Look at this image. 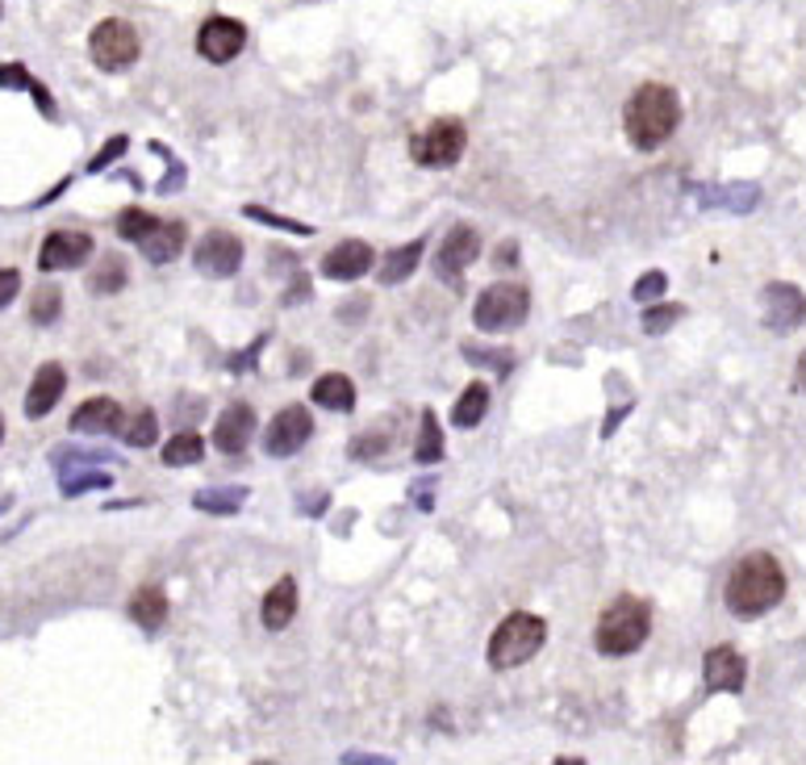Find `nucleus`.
Segmentation results:
<instances>
[{
    "label": "nucleus",
    "mask_w": 806,
    "mask_h": 765,
    "mask_svg": "<svg viewBox=\"0 0 806 765\" xmlns=\"http://www.w3.org/2000/svg\"><path fill=\"white\" fill-rule=\"evenodd\" d=\"M781 599H785V569L778 565L773 552H748L723 586L727 611L740 619H756V615L773 611Z\"/></svg>",
    "instance_id": "f257e3e1"
},
{
    "label": "nucleus",
    "mask_w": 806,
    "mask_h": 765,
    "mask_svg": "<svg viewBox=\"0 0 806 765\" xmlns=\"http://www.w3.org/2000/svg\"><path fill=\"white\" fill-rule=\"evenodd\" d=\"M677 126H681V97L669 84H644L622 110V130L640 151H656L665 138H672Z\"/></svg>",
    "instance_id": "f03ea898"
},
{
    "label": "nucleus",
    "mask_w": 806,
    "mask_h": 765,
    "mask_svg": "<svg viewBox=\"0 0 806 765\" xmlns=\"http://www.w3.org/2000/svg\"><path fill=\"white\" fill-rule=\"evenodd\" d=\"M647 631H652V606L635 594H618L602 611V619L593 628V644L602 656H631L635 649H644Z\"/></svg>",
    "instance_id": "7ed1b4c3"
},
{
    "label": "nucleus",
    "mask_w": 806,
    "mask_h": 765,
    "mask_svg": "<svg viewBox=\"0 0 806 765\" xmlns=\"http://www.w3.org/2000/svg\"><path fill=\"white\" fill-rule=\"evenodd\" d=\"M543 640H547V624L539 615L511 611L498 624V631L489 636V665L493 669H518V665H527L543 649Z\"/></svg>",
    "instance_id": "20e7f679"
},
{
    "label": "nucleus",
    "mask_w": 806,
    "mask_h": 765,
    "mask_svg": "<svg viewBox=\"0 0 806 765\" xmlns=\"http://www.w3.org/2000/svg\"><path fill=\"white\" fill-rule=\"evenodd\" d=\"M527 310H531V289L527 285H514V280H498V285H489L481 298H477L473 323L481 330H489V335H498V330L522 327Z\"/></svg>",
    "instance_id": "39448f33"
},
{
    "label": "nucleus",
    "mask_w": 806,
    "mask_h": 765,
    "mask_svg": "<svg viewBox=\"0 0 806 765\" xmlns=\"http://www.w3.org/2000/svg\"><path fill=\"white\" fill-rule=\"evenodd\" d=\"M138 51H142V42H138L135 26L122 22V17H109V22H101V26L88 34V55H92V63L101 72H126V67H135Z\"/></svg>",
    "instance_id": "423d86ee"
},
{
    "label": "nucleus",
    "mask_w": 806,
    "mask_h": 765,
    "mask_svg": "<svg viewBox=\"0 0 806 765\" xmlns=\"http://www.w3.org/2000/svg\"><path fill=\"white\" fill-rule=\"evenodd\" d=\"M464 147H468V130H464V122H456V117H439V122H430L427 130L410 142L414 164H423V167L459 164Z\"/></svg>",
    "instance_id": "0eeeda50"
},
{
    "label": "nucleus",
    "mask_w": 806,
    "mask_h": 765,
    "mask_svg": "<svg viewBox=\"0 0 806 765\" xmlns=\"http://www.w3.org/2000/svg\"><path fill=\"white\" fill-rule=\"evenodd\" d=\"M192 264H197V273L226 280V276H235L242 268V239L230 235V230H210L192 251Z\"/></svg>",
    "instance_id": "6e6552de"
},
{
    "label": "nucleus",
    "mask_w": 806,
    "mask_h": 765,
    "mask_svg": "<svg viewBox=\"0 0 806 765\" xmlns=\"http://www.w3.org/2000/svg\"><path fill=\"white\" fill-rule=\"evenodd\" d=\"M477 251H481V235L473 230V226H452L448 230V239H443V247L435 251V273L443 276L452 289H459V280H464V268L477 260Z\"/></svg>",
    "instance_id": "1a4fd4ad"
},
{
    "label": "nucleus",
    "mask_w": 806,
    "mask_h": 765,
    "mask_svg": "<svg viewBox=\"0 0 806 765\" xmlns=\"http://www.w3.org/2000/svg\"><path fill=\"white\" fill-rule=\"evenodd\" d=\"M310 436H314V418H310V411H305V406H285V411L268 423V431H264V452H268V456H293L297 448H305V439Z\"/></svg>",
    "instance_id": "9d476101"
},
{
    "label": "nucleus",
    "mask_w": 806,
    "mask_h": 765,
    "mask_svg": "<svg viewBox=\"0 0 806 765\" xmlns=\"http://www.w3.org/2000/svg\"><path fill=\"white\" fill-rule=\"evenodd\" d=\"M92 255V239L84 230H51L42 239V251H38V268L42 273H67V268H80Z\"/></svg>",
    "instance_id": "9b49d317"
},
{
    "label": "nucleus",
    "mask_w": 806,
    "mask_h": 765,
    "mask_svg": "<svg viewBox=\"0 0 806 765\" xmlns=\"http://www.w3.org/2000/svg\"><path fill=\"white\" fill-rule=\"evenodd\" d=\"M247 47V26L235 22V17H210L201 34H197V51L210 59V63H230Z\"/></svg>",
    "instance_id": "f8f14e48"
},
{
    "label": "nucleus",
    "mask_w": 806,
    "mask_h": 765,
    "mask_svg": "<svg viewBox=\"0 0 806 765\" xmlns=\"http://www.w3.org/2000/svg\"><path fill=\"white\" fill-rule=\"evenodd\" d=\"M702 678H706L710 690H727V694H735V690H744L748 661L735 653L731 644H715V649L706 653V661H702Z\"/></svg>",
    "instance_id": "ddd939ff"
},
{
    "label": "nucleus",
    "mask_w": 806,
    "mask_h": 765,
    "mask_svg": "<svg viewBox=\"0 0 806 765\" xmlns=\"http://www.w3.org/2000/svg\"><path fill=\"white\" fill-rule=\"evenodd\" d=\"M251 436H255V411H251L247 402H235V406H226V411L217 414V423H214L217 452L239 456V452H247Z\"/></svg>",
    "instance_id": "4468645a"
},
{
    "label": "nucleus",
    "mask_w": 806,
    "mask_h": 765,
    "mask_svg": "<svg viewBox=\"0 0 806 765\" xmlns=\"http://www.w3.org/2000/svg\"><path fill=\"white\" fill-rule=\"evenodd\" d=\"M63 389H67V373H63V364H42L38 373H34V381H29V393H26V418H47V414L59 406V398H63Z\"/></svg>",
    "instance_id": "2eb2a0df"
},
{
    "label": "nucleus",
    "mask_w": 806,
    "mask_h": 765,
    "mask_svg": "<svg viewBox=\"0 0 806 765\" xmlns=\"http://www.w3.org/2000/svg\"><path fill=\"white\" fill-rule=\"evenodd\" d=\"M122 418L126 414H122V406L113 398H88L72 414V431H80V436H113V431L126 427Z\"/></svg>",
    "instance_id": "dca6fc26"
},
{
    "label": "nucleus",
    "mask_w": 806,
    "mask_h": 765,
    "mask_svg": "<svg viewBox=\"0 0 806 765\" xmlns=\"http://www.w3.org/2000/svg\"><path fill=\"white\" fill-rule=\"evenodd\" d=\"M368 268H373V247L364 239H343L339 247H330L323 260V273L330 280H360Z\"/></svg>",
    "instance_id": "f3484780"
},
{
    "label": "nucleus",
    "mask_w": 806,
    "mask_h": 765,
    "mask_svg": "<svg viewBox=\"0 0 806 765\" xmlns=\"http://www.w3.org/2000/svg\"><path fill=\"white\" fill-rule=\"evenodd\" d=\"M765 310H769V327L773 330H794V327H803V318H806V298L794 285L773 280V285L765 289Z\"/></svg>",
    "instance_id": "a211bd4d"
},
{
    "label": "nucleus",
    "mask_w": 806,
    "mask_h": 765,
    "mask_svg": "<svg viewBox=\"0 0 806 765\" xmlns=\"http://www.w3.org/2000/svg\"><path fill=\"white\" fill-rule=\"evenodd\" d=\"M260 619L268 631H285L297 619V577H280L264 594V606H260Z\"/></svg>",
    "instance_id": "6ab92c4d"
},
{
    "label": "nucleus",
    "mask_w": 806,
    "mask_h": 765,
    "mask_svg": "<svg viewBox=\"0 0 806 765\" xmlns=\"http://www.w3.org/2000/svg\"><path fill=\"white\" fill-rule=\"evenodd\" d=\"M185 239H189V230H185V222H155V230L142 239V255L151 260V264H172L180 251H185Z\"/></svg>",
    "instance_id": "aec40b11"
},
{
    "label": "nucleus",
    "mask_w": 806,
    "mask_h": 765,
    "mask_svg": "<svg viewBox=\"0 0 806 765\" xmlns=\"http://www.w3.org/2000/svg\"><path fill=\"white\" fill-rule=\"evenodd\" d=\"M310 398H314L323 411L348 414L351 406H355V385H351L348 373H326V377H318V381H314Z\"/></svg>",
    "instance_id": "412c9836"
},
{
    "label": "nucleus",
    "mask_w": 806,
    "mask_h": 765,
    "mask_svg": "<svg viewBox=\"0 0 806 765\" xmlns=\"http://www.w3.org/2000/svg\"><path fill=\"white\" fill-rule=\"evenodd\" d=\"M423 251H427V239H414V243H405V247H393V251L385 255V264H380V285H402V280H410L414 268L423 264Z\"/></svg>",
    "instance_id": "4be33fe9"
},
{
    "label": "nucleus",
    "mask_w": 806,
    "mask_h": 765,
    "mask_svg": "<svg viewBox=\"0 0 806 765\" xmlns=\"http://www.w3.org/2000/svg\"><path fill=\"white\" fill-rule=\"evenodd\" d=\"M130 619L147 631L163 628V619H167V594H163V586H138V594L130 599Z\"/></svg>",
    "instance_id": "5701e85b"
},
{
    "label": "nucleus",
    "mask_w": 806,
    "mask_h": 765,
    "mask_svg": "<svg viewBox=\"0 0 806 765\" xmlns=\"http://www.w3.org/2000/svg\"><path fill=\"white\" fill-rule=\"evenodd\" d=\"M484 411H489V385H468L464 393L456 398V411H452V423H456L459 431H468V427H477L484 418Z\"/></svg>",
    "instance_id": "b1692460"
},
{
    "label": "nucleus",
    "mask_w": 806,
    "mask_h": 765,
    "mask_svg": "<svg viewBox=\"0 0 806 765\" xmlns=\"http://www.w3.org/2000/svg\"><path fill=\"white\" fill-rule=\"evenodd\" d=\"M163 465L167 468H185V465H197L201 456H205V439L197 436V431H180V436H172L167 443H163Z\"/></svg>",
    "instance_id": "393cba45"
},
{
    "label": "nucleus",
    "mask_w": 806,
    "mask_h": 765,
    "mask_svg": "<svg viewBox=\"0 0 806 765\" xmlns=\"http://www.w3.org/2000/svg\"><path fill=\"white\" fill-rule=\"evenodd\" d=\"M414 456H418V465H435V461L443 456V427H439V414H435V411L423 414V427H418Z\"/></svg>",
    "instance_id": "a878e982"
},
{
    "label": "nucleus",
    "mask_w": 806,
    "mask_h": 765,
    "mask_svg": "<svg viewBox=\"0 0 806 765\" xmlns=\"http://www.w3.org/2000/svg\"><path fill=\"white\" fill-rule=\"evenodd\" d=\"M126 285V264H122V255H105L101 264H97V273L88 276V289L92 293H117Z\"/></svg>",
    "instance_id": "bb28decb"
},
{
    "label": "nucleus",
    "mask_w": 806,
    "mask_h": 765,
    "mask_svg": "<svg viewBox=\"0 0 806 765\" xmlns=\"http://www.w3.org/2000/svg\"><path fill=\"white\" fill-rule=\"evenodd\" d=\"M122 439L130 443V448H151L155 439H160V418H155V411H138L126 427H122Z\"/></svg>",
    "instance_id": "cd10ccee"
},
{
    "label": "nucleus",
    "mask_w": 806,
    "mask_h": 765,
    "mask_svg": "<svg viewBox=\"0 0 806 765\" xmlns=\"http://www.w3.org/2000/svg\"><path fill=\"white\" fill-rule=\"evenodd\" d=\"M242 498H247L242 490H201L192 493V506L197 511H214V515H235L242 506Z\"/></svg>",
    "instance_id": "c85d7f7f"
},
{
    "label": "nucleus",
    "mask_w": 806,
    "mask_h": 765,
    "mask_svg": "<svg viewBox=\"0 0 806 765\" xmlns=\"http://www.w3.org/2000/svg\"><path fill=\"white\" fill-rule=\"evenodd\" d=\"M59 310H63V293H59L54 285H42V289L34 293V301H29V318H34L38 327L54 323V318H59Z\"/></svg>",
    "instance_id": "c756f323"
},
{
    "label": "nucleus",
    "mask_w": 806,
    "mask_h": 765,
    "mask_svg": "<svg viewBox=\"0 0 806 765\" xmlns=\"http://www.w3.org/2000/svg\"><path fill=\"white\" fill-rule=\"evenodd\" d=\"M155 222L160 218H151L147 210H126V214L117 218V235H122L126 243H142V239L155 230Z\"/></svg>",
    "instance_id": "7c9ffc66"
},
{
    "label": "nucleus",
    "mask_w": 806,
    "mask_h": 765,
    "mask_svg": "<svg viewBox=\"0 0 806 765\" xmlns=\"http://www.w3.org/2000/svg\"><path fill=\"white\" fill-rule=\"evenodd\" d=\"M105 486H113L109 473H67L63 477V498H80L88 490H105Z\"/></svg>",
    "instance_id": "2f4dec72"
},
{
    "label": "nucleus",
    "mask_w": 806,
    "mask_h": 765,
    "mask_svg": "<svg viewBox=\"0 0 806 765\" xmlns=\"http://www.w3.org/2000/svg\"><path fill=\"white\" fill-rule=\"evenodd\" d=\"M247 218L264 222V226H276V230H289V235H314V226H305V222H293V218H280V214H272V210H260V205H247L242 210Z\"/></svg>",
    "instance_id": "473e14b6"
},
{
    "label": "nucleus",
    "mask_w": 806,
    "mask_h": 765,
    "mask_svg": "<svg viewBox=\"0 0 806 765\" xmlns=\"http://www.w3.org/2000/svg\"><path fill=\"white\" fill-rule=\"evenodd\" d=\"M681 314H685V305H652L644 314V330L647 335H660V330H669Z\"/></svg>",
    "instance_id": "72a5a7b5"
},
{
    "label": "nucleus",
    "mask_w": 806,
    "mask_h": 765,
    "mask_svg": "<svg viewBox=\"0 0 806 765\" xmlns=\"http://www.w3.org/2000/svg\"><path fill=\"white\" fill-rule=\"evenodd\" d=\"M126 147H130V138H126V135H113L105 147H101V151H97V155L88 160V172H105L113 160H122V155H126Z\"/></svg>",
    "instance_id": "f704fd0d"
},
{
    "label": "nucleus",
    "mask_w": 806,
    "mask_h": 765,
    "mask_svg": "<svg viewBox=\"0 0 806 765\" xmlns=\"http://www.w3.org/2000/svg\"><path fill=\"white\" fill-rule=\"evenodd\" d=\"M665 285H669V280H665V273H644V276H640V280H635V289H631V298H635V301H652V298H660V293H665Z\"/></svg>",
    "instance_id": "c9c22d12"
},
{
    "label": "nucleus",
    "mask_w": 806,
    "mask_h": 765,
    "mask_svg": "<svg viewBox=\"0 0 806 765\" xmlns=\"http://www.w3.org/2000/svg\"><path fill=\"white\" fill-rule=\"evenodd\" d=\"M29 84H34V76H29L22 63H0V88H13L17 92V88H29Z\"/></svg>",
    "instance_id": "e433bc0d"
},
{
    "label": "nucleus",
    "mask_w": 806,
    "mask_h": 765,
    "mask_svg": "<svg viewBox=\"0 0 806 765\" xmlns=\"http://www.w3.org/2000/svg\"><path fill=\"white\" fill-rule=\"evenodd\" d=\"M17 289H22V273L17 268H0V310L17 298Z\"/></svg>",
    "instance_id": "4c0bfd02"
},
{
    "label": "nucleus",
    "mask_w": 806,
    "mask_h": 765,
    "mask_svg": "<svg viewBox=\"0 0 806 765\" xmlns=\"http://www.w3.org/2000/svg\"><path fill=\"white\" fill-rule=\"evenodd\" d=\"M29 92H34V101H38V110L47 113V117H54V101H51V92L42 88V80H34V84H29Z\"/></svg>",
    "instance_id": "58836bf2"
},
{
    "label": "nucleus",
    "mask_w": 806,
    "mask_h": 765,
    "mask_svg": "<svg viewBox=\"0 0 806 765\" xmlns=\"http://www.w3.org/2000/svg\"><path fill=\"white\" fill-rule=\"evenodd\" d=\"M794 385H798V389L806 393V352L798 355V368H794Z\"/></svg>",
    "instance_id": "ea45409f"
},
{
    "label": "nucleus",
    "mask_w": 806,
    "mask_h": 765,
    "mask_svg": "<svg viewBox=\"0 0 806 765\" xmlns=\"http://www.w3.org/2000/svg\"><path fill=\"white\" fill-rule=\"evenodd\" d=\"M0 439H4V418H0Z\"/></svg>",
    "instance_id": "a19ab883"
}]
</instances>
